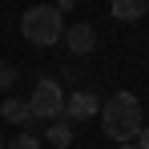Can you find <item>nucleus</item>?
<instances>
[{"instance_id": "1", "label": "nucleus", "mask_w": 149, "mask_h": 149, "mask_svg": "<svg viewBox=\"0 0 149 149\" xmlns=\"http://www.w3.org/2000/svg\"><path fill=\"white\" fill-rule=\"evenodd\" d=\"M141 125H145V113H141V101L133 93H117L101 105V133L113 145H133Z\"/></svg>"}, {"instance_id": "2", "label": "nucleus", "mask_w": 149, "mask_h": 149, "mask_svg": "<svg viewBox=\"0 0 149 149\" xmlns=\"http://www.w3.org/2000/svg\"><path fill=\"white\" fill-rule=\"evenodd\" d=\"M20 32L36 49H52L65 36V16L52 4H32V8H24V16H20Z\"/></svg>"}, {"instance_id": "3", "label": "nucleus", "mask_w": 149, "mask_h": 149, "mask_svg": "<svg viewBox=\"0 0 149 149\" xmlns=\"http://www.w3.org/2000/svg\"><path fill=\"white\" fill-rule=\"evenodd\" d=\"M28 117L40 125L56 121V117H65V89L56 85V81H36V89H32V97H28Z\"/></svg>"}, {"instance_id": "4", "label": "nucleus", "mask_w": 149, "mask_h": 149, "mask_svg": "<svg viewBox=\"0 0 149 149\" xmlns=\"http://www.w3.org/2000/svg\"><path fill=\"white\" fill-rule=\"evenodd\" d=\"M97 113H101V93H93V89L65 93V117H69V121H89V117H97Z\"/></svg>"}, {"instance_id": "5", "label": "nucleus", "mask_w": 149, "mask_h": 149, "mask_svg": "<svg viewBox=\"0 0 149 149\" xmlns=\"http://www.w3.org/2000/svg\"><path fill=\"white\" fill-rule=\"evenodd\" d=\"M61 40H65L77 56H85V52L97 49V28L89 24V20H81V24H69V28H65V36H61Z\"/></svg>"}, {"instance_id": "6", "label": "nucleus", "mask_w": 149, "mask_h": 149, "mask_svg": "<svg viewBox=\"0 0 149 149\" xmlns=\"http://www.w3.org/2000/svg\"><path fill=\"white\" fill-rule=\"evenodd\" d=\"M0 117H4L8 125H24V133L36 129V121L28 117V101H20V97H4L0 101Z\"/></svg>"}, {"instance_id": "7", "label": "nucleus", "mask_w": 149, "mask_h": 149, "mask_svg": "<svg viewBox=\"0 0 149 149\" xmlns=\"http://www.w3.org/2000/svg\"><path fill=\"white\" fill-rule=\"evenodd\" d=\"M45 141H49L52 149H69V145H73V121H69V117H56V121H49V129H45Z\"/></svg>"}, {"instance_id": "8", "label": "nucleus", "mask_w": 149, "mask_h": 149, "mask_svg": "<svg viewBox=\"0 0 149 149\" xmlns=\"http://www.w3.org/2000/svg\"><path fill=\"white\" fill-rule=\"evenodd\" d=\"M113 20H141L149 12V0H113Z\"/></svg>"}, {"instance_id": "9", "label": "nucleus", "mask_w": 149, "mask_h": 149, "mask_svg": "<svg viewBox=\"0 0 149 149\" xmlns=\"http://www.w3.org/2000/svg\"><path fill=\"white\" fill-rule=\"evenodd\" d=\"M4 149H40V137H36V133H16Z\"/></svg>"}, {"instance_id": "10", "label": "nucleus", "mask_w": 149, "mask_h": 149, "mask_svg": "<svg viewBox=\"0 0 149 149\" xmlns=\"http://www.w3.org/2000/svg\"><path fill=\"white\" fill-rule=\"evenodd\" d=\"M16 65H8V61H0V93H8V89H12V85H16Z\"/></svg>"}, {"instance_id": "11", "label": "nucleus", "mask_w": 149, "mask_h": 149, "mask_svg": "<svg viewBox=\"0 0 149 149\" xmlns=\"http://www.w3.org/2000/svg\"><path fill=\"white\" fill-rule=\"evenodd\" d=\"M133 145H137V149H149V125H141V133L133 137Z\"/></svg>"}, {"instance_id": "12", "label": "nucleus", "mask_w": 149, "mask_h": 149, "mask_svg": "<svg viewBox=\"0 0 149 149\" xmlns=\"http://www.w3.org/2000/svg\"><path fill=\"white\" fill-rule=\"evenodd\" d=\"M113 149H137V145H113Z\"/></svg>"}]
</instances>
